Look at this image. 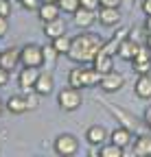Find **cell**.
<instances>
[{"label": "cell", "instance_id": "22", "mask_svg": "<svg viewBox=\"0 0 151 157\" xmlns=\"http://www.w3.org/2000/svg\"><path fill=\"white\" fill-rule=\"evenodd\" d=\"M134 153L138 157H149L151 155V135H138L134 142Z\"/></svg>", "mask_w": 151, "mask_h": 157}, {"label": "cell", "instance_id": "25", "mask_svg": "<svg viewBox=\"0 0 151 157\" xmlns=\"http://www.w3.org/2000/svg\"><path fill=\"white\" fill-rule=\"evenodd\" d=\"M42 50H44V63L46 66H55V61H57V57H59V50L53 46V42L42 46Z\"/></svg>", "mask_w": 151, "mask_h": 157}, {"label": "cell", "instance_id": "10", "mask_svg": "<svg viewBox=\"0 0 151 157\" xmlns=\"http://www.w3.org/2000/svg\"><path fill=\"white\" fill-rule=\"evenodd\" d=\"M134 61V72L136 74H149V70H151V55H149V48H142L140 46V50L136 52V57L131 59Z\"/></svg>", "mask_w": 151, "mask_h": 157}, {"label": "cell", "instance_id": "23", "mask_svg": "<svg viewBox=\"0 0 151 157\" xmlns=\"http://www.w3.org/2000/svg\"><path fill=\"white\" fill-rule=\"evenodd\" d=\"M123 146H118V144H114V142H105V144H101V148H99V157H123Z\"/></svg>", "mask_w": 151, "mask_h": 157}, {"label": "cell", "instance_id": "31", "mask_svg": "<svg viewBox=\"0 0 151 157\" xmlns=\"http://www.w3.org/2000/svg\"><path fill=\"white\" fill-rule=\"evenodd\" d=\"M79 2H81V7H85V9H99L101 7V0H79Z\"/></svg>", "mask_w": 151, "mask_h": 157}, {"label": "cell", "instance_id": "20", "mask_svg": "<svg viewBox=\"0 0 151 157\" xmlns=\"http://www.w3.org/2000/svg\"><path fill=\"white\" fill-rule=\"evenodd\" d=\"M5 107H7V111H11V113H15V116H20V113H24V111H29V103H26V96H11L9 101L5 103Z\"/></svg>", "mask_w": 151, "mask_h": 157}, {"label": "cell", "instance_id": "7", "mask_svg": "<svg viewBox=\"0 0 151 157\" xmlns=\"http://www.w3.org/2000/svg\"><path fill=\"white\" fill-rule=\"evenodd\" d=\"M107 109H109V113L116 118V120H121V124L123 127H127V129H136L138 127V120H136V116H131L129 111H125V109H118L114 103H103Z\"/></svg>", "mask_w": 151, "mask_h": 157}, {"label": "cell", "instance_id": "8", "mask_svg": "<svg viewBox=\"0 0 151 157\" xmlns=\"http://www.w3.org/2000/svg\"><path fill=\"white\" fill-rule=\"evenodd\" d=\"M109 133H112V131H107L103 124H92V127L88 129V133H85V140H88V144H92V146H101V144H105V142L109 140Z\"/></svg>", "mask_w": 151, "mask_h": 157}, {"label": "cell", "instance_id": "1", "mask_svg": "<svg viewBox=\"0 0 151 157\" xmlns=\"http://www.w3.org/2000/svg\"><path fill=\"white\" fill-rule=\"evenodd\" d=\"M103 37L92 33V31H83L79 35L72 37V46L68 50V57L72 59L74 63H90L94 61V57H97L103 48Z\"/></svg>", "mask_w": 151, "mask_h": 157}, {"label": "cell", "instance_id": "13", "mask_svg": "<svg viewBox=\"0 0 151 157\" xmlns=\"http://www.w3.org/2000/svg\"><path fill=\"white\" fill-rule=\"evenodd\" d=\"M99 22L103 26H116L121 22V11L118 7H101L99 11Z\"/></svg>", "mask_w": 151, "mask_h": 157}, {"label": "cell", "instance_id": "16", "mask_svg": "<svg viewBox=\"0 0 151 157\" xmlns=\"http://www.w3.org/2000/svg\"><path fill=\"white\" fill-rule=\"evenodd\" d=\"M109 142H114V144L127 148V146L131 144V129H127V127H116L114 131L109 133Z\"/></svg>", "mask_w": 151, "mask_h": 157}, {"label": "cell", "instance_id": "24", "mask_svg": "<svg viewBox=\"0 0 151 157\" xmlns=\"http://www.w3.org/2000/svg\"><path fill=\"white\" fill-rule=\"evenodd\" d=\"M53 42V46L59 50V55H68V50H70V46H72V37H68L66 33L64 35H59V37H55V39H50Z\"/></svg>", "mask_w": 151, "mask_h": 157}, {"label": "cell", "instance_id": "17", "mask_svg": "<svg viewBox=\"0 0 151 157\" xmlns=\"http://www.w3.org/2000/svg\"><path fill=\"white\" fill-rule=\"evenodd\" d=\"M94 68H97L101 74H107V72H112L114 70V55H107V52H99L97 57H94Z\"/></svg>", "mask_w": 151, "mask_h": 157}, {"label": "cell", "instance_id": "33", "mask_svg": "<svg viewBox=\"0 0 151 157\" xmlns=\"http://www.w3.org/2000/svg\"><path fill=\"white\" fill-rule=\"evenodd\" d=\"M121 0H101V7H118Z\"/></svg>", "mask_w": 151, "mask_h": 157}, {"label": "cell", "instance_id": "26", "mask_svg": "<svg viewBox=\"0 0 151 157\" xmlns=\"http://www.w3.org/2000/svg\"><path fill=\"white\" fill-rule=\"evenodd\" d=\"M57 5L62 7V11H64V13H74V11H77V9L81 7L79 0H59Z\"/></svg>", "mask_w": 151, "mask_h": 157}, {"label": "cell", "instance_id": "15", "mask_svg": "<svg viewBox=\"0 0 151 157\" xmlns=\"http://www.w3.org/2000/svg\"><path fill=\"white\" fill-rule=\"evenodd\" d=\"M62 13V7L57 2H42L40 9H37V15H40L42 22H50V20H57Z\"/></svg>", "mask_w": 151, "mask_h": 157}, {"label": "cell", "instance_id": "38", "mask_svg": "<svg viewBox=\"0 0 151 157\" xmlns=\"http://www.w3.org/2000/svg\"><path fill=\"white\" fill-rule=\"evenodd\" d=\"M5 109H7V107H5V103H2V101H0V113H2Z\"/></svg>", "mask_w": 151, "mask_h": 157}, {"label": "cell", "instance_id": "9", "mask_svg": "<svg viewBox=\"0 0 151 157\" xmlns=\"http://www.w3.org/2000/svg\"><path fill=\"white\" fill-rule=\"evenodd\" d=\"M18 63H22V61H20V48L11 46V48H5L2 52H0V66H2L5 70L13 72Z\"/></svg>", "mask_w": 151, "mask_h": 157}, {"label": "cell", "instance_id": "2", "mask_svg": "<svg viewBox=\"0 0 151 157\" xmlns=\"http://www.w3.org/2000/svg\"><path fill=\"white\" fill-rule=\"evenodd\" d=\"M103 74L97 68H72L68 72V85L72 87H94L101 85Z\"/></svg>", "mask_w": 151, "mask_h": 157}, {"label": "cell", "instance_id": "28", "mask_svg": "<svg viewBox=\"0 0 151 157\" xmlns=\"http://www.w3.org/2000/svg\"><path fill=\"white\" fill-rule=\"evenodd\" d=\"M20 5L26 9V11H37L42 5V0H20Z\"/></svg>", "mask_w": 151, "mask_h": 157}, {"label": "cell", "instance_id": "12", "mask_svg": "<svg viewBox=\"0 0 151 157\" xmlns=\"http://www.w3.org/2000/svg\"><path fill=\"white\" fill-rule=\"evenodd\" d=\"M37 76H40V68H31V66H24V70H20V76H18V81H20V87L24 92L33 90L35 87V81Z\"/></svg>", "mask_w": 151, "mask_h": 157}, {"label": "cell", "instance_id": "27", "mask_svg": "<svg viewBox=\"0 0 151 157\" xmlns=\"http://www.w3.org/2000/svg\"><path fill=\"white\" fill-rule=\"evenodd\" d=\"M26 103H29V109H35L37 105H40V94H37L35 90H33V92L29 90V94H26Z\"/></svg>", "mask_w": 151, "mask_h": 157}, {"label": "cell", "instance_id": "37", "mask_svg": "<svg viewBox=\"0 0 151 157\" xmlns=\"http://www.w3.org/2000/svg\"><path fill=\"white\" fill-rule=\"evenodd\" d=\"M145 29L151 31V15H147V20H145Z\"/></svg>", "mask_w": 151, "mask_h": 157}, {"label": "cell", "instance_id": "5", "mask_svg": "<svg viewBox=\"0 0 151 157\" xmlns=\"http://www.w3.org/2000/svg\"><path fill=\"white\" fill-rule=\"evenodd\" d=\"M20 61L22 66H31V68H42L44 66V50L37 44H26L20 48Z\"/></svg>", "mask_w": 151, "mask_h": 157}, {"label": "cell", "instance_id": "11", "mask_svg": "<svg viewBox=\"0 0 151 157\" xmlns=\"http://www.w3.org/2000/svg\"><path fill=\"white\" fill-rule=\"evenodd\" d=\"M72 15H74V26H79V29H83V31L90 29L94 22H97V17H99V15H94L92 9H85V7H79Z\"/></svg>", "mask_w": 151, "mask_h": 157}, {"label": "cell", "instance_id": "18", "mask_svg": "<svg viewBox=\"0 0 151 157\" xmlns=\"http://www.w3.org/2000/svg\"><path fill=\"white\" fill-rule=\"evenodd\" d=\"M53 74L50 72H40V76H37V81H35V92L40 94V96H46V94H50L53 92Z\"/></svg>", "mask_w": 151, "mask_h": 157}, {"label": "cell", "instance_id": "6", "mask_svg": "<svg viewBox=\"0 0 151 157\" xmlns=\"http://www.w3.org/2000/svg\"><path fill=\"white\" fill-rule=\"evenodd\" d=\"M123 85H125V76L121 72H114V70L107 72V74H103V78H101V90L107 92V94L118 92Z\"/></svg>", "mask_w": 151, "mask_h": 157}, {"label": "cell", "instance_id": "4", "mask_svg": "<svg viewBox=\"0 0 151 157\" xmlns=\"http://www.w3.org/2000/svg\"><path fill=\"white\" fill-rule=\"evenodd\" d=\"M53 148H55V153L62 155V157H72V155L79 153V140L72 133H62V135L55 137Z\"/></svg>", "mask_w": 151, "mask_h": 157}, {"label": "cell", "instance_id": "40", "mask_svg": "<svg viewBox=\"0 0 151 157\" xmlns=\"http://www.w3.org/2000/svg\"><path fill=\"white\" fill-rule=\"evenodd\" d=\"M11 2H13V0H11ZM15 2H20V0H15Z\"/></svg>", "mask_w": 151, "mask_h": 157}, {"label": "cell", "instance_id": "3", "mask_svg": "<svg viewBox=\"0 0 151 157\" xmlns=\"http://www.w3.org/2000/svg\"><path fill=\"white\" fill-rule=\"evenodd\" d=\"M57 103H59V107H62L64 111H74V109H79L81 103H83L81 90H79V87H72V85L64 87V90L59 92V96H57Z\"/></svg>", "mask_w": 151, "mask_h": 157}, {"label": "cell", "instance_id": "41", "mask_svg": "<svg viewBox=\"0 0 151 157\" xmlns=\"http://www.w3.org/2000/svg\"><path fill=\"white\" fill-rule=\"evenodd\" d=\"M0 52H2V50H0Z\"/></svg>", "mask_w": 151, "mask_h": 157}, {"label": "cell", "instance_id": "32", "mask_svg": "<svg viewBox=\"0 0 151 157\" xmlns=\"http://www.w3.org/2000/svg\"><path fill=\"white\" fill-rule=\"evenodd\" d=\"M7 83H9V70H5L0 66V87H5Z\"/></svg>", "mask_w": 151, "mask_h": 157}, {"label": "cell", "instance_id": "21", "mask_svg": "<svg viewBox=\"0 0 151 157\" xmlns=\"http://www.w3.org/2000/svg\"><path fill=\"white\" fill-rule=\"evenodd\" d=\"M138 50H140V46H138L131 37H125L123 42H121V46H118V55H121V59H127V61H131V59L136 57Z\"/></svg>", "mask_w": 151, "mask_h": 157}, {"label": "cell", "instance_id": "36", "mask_svg": "<svg viewBox=\"0 0 151 157\" xmlns=\"http://www.w3.org/2000/svg\"><path fill=\"white\" fill-rule=\"evenodd\" d=\"M145 42H147V48L151 50V31H147V37H145Z\"/></svg>", "mask_w": 151, "mask_h": 157}, {"label": "cell", "instance_id": "29", "mask_svg": "<svg viewBox=\"0 0 151 157\" xmlns=\"http://www.w3.org/2000/svg\"><path fill=\"white\" fill-rule=\"evenodd\" d=\"M7 33H9V20H7V15H0V39Z\"/></svg>", "mask_w": 151, "mask_h": 157}, {"label": "cell", "instance_id": "30", "mask_svg": "<svg viewBox=\"0 0 151 157\" xmlns=\"http://www.w3.org/2000/svg\"><path fill=\"white\" fill-rule=\"evenodd\" d=\"M0 15H11V0H0Z\"/></svg>", "mask_w": 151, "mask_h": 157}, {"label": "cell", "instance_id": "34", "mask_svg": "<svg viewBox=\"0 0 151 157\" xmlns=\"http://www.w3.org/2000/svg\"><path fill=\"white\" fill-rule=\"evenodd\" d=\"M142 13L151 15V0H142Z\"/></svg>", "mask_w": 151, "mask_h": 157}, {"label": "cell", "instance_id": "35", "mask_svg": "<svg viewBox=\"0 0 151 157\" xmlns=\"http://www.w3.org/2000/svg\"><path fill=\"white\" fill-rule=\"evenodd\" d=\"M145 122H147V127L151 129V107L145 109Z\"/></svg>", "mask_w": 151, "mask_h": 157}, {"label": "cell", "instance_id": "14", "mask_svg": "<svg viewBox=\"0 0 151 157\" xmlns=\"http://www.w3.org/2000/svg\"><path fill=\"white\" fill-rule=\"evenodd\" d=\"M134 92H136L138 98L149 101V98H151V74H138L136 85H134Z\"/></svg>", "mask_w": 151, "mask_h": 157}, {"label": "cell", "instance_id": "19", "mask_svg": "<svg viewBox=\"0 0 151 157\" xmlns=\"http://www.w3.org/2000/svg\"><path fill=\"white\" fill-rule=\"evenodd\" d=\"M64 33H66V22H64L62 17L50 20V22H44V35L48 39H55V37H59Z\"/></svg>", "mask_w": 151, "mask_h": 157}, {"label": "cell", "instance_id": "39", "mask_svg": "<svg viewBox=\"0 0 151 157\" xmlns=\"http://www.w3.org/2000/svg\"><path fill=\"white\" fill-rule=\"evenodd\" d=\"M42 2H59V0H42Z\"/></svg>", "mask_w": 151, "mask_h": 157}]
</instances>
